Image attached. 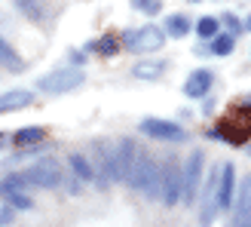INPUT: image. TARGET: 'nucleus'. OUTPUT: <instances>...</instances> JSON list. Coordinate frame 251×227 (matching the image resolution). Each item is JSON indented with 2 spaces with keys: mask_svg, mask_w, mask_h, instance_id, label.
Returning a JSON list of instances; mask_svg holds the SVG:
<instances>
[{
  "mask_svg": "<svg viewBox=\"0 0 251 227\" xmlns=\"http://www.w3.org/2000/svg\"><path fill=\"white\" fill-rule=\"evenodd\" d=\"M224 28H227V34H233V37H236V34H242V31H245V25L236 19L233 12H224Z\"/></svg>",
  "mask_w": 251,
  "mask_h": 227,
  "instance_id": "nucleus-25",
  "label": "nucleus"
},
{
  "mask_svg": "<svg viewBox=\"0 0 251 227\" xmlns=\"http://www.w3.org/2000/svg\"><path fill=\"white\" fill-rule=\"evenodd\" d=\"M80 83H83V71H77V68H61V71L46 74L37 86H40L43 92H49V95H61V92L77 89Z\"/></svg>",
  "mask_w": 251,
  "mask_h": 227,
  "instance_id": "nucleus-4",
  "label": "nucleus"
},
{
  "mask_svg": "<svg viewBox=\"0 0 251 227\" xmlns=\"http://www.w3.org/2000/svg\"><path fill=\"white\" fill-rule=\"evenodd\" d=\"M43 138H46V129H43V126H25V129L16 132V138H12V142H16L19 147H25V144H37V142H43Z\"/></svg>",
  "mask_w": 251,
  "mask_h": 227,
  "instance_id": "nucleus-16",
  "label": "nucleus"
},
{
  "mask_svg": "<svg viewBox=\"0 0 251 227\" xmlns=\"http://www.w3.org/2000/svg\"><path fill=\"white\" fill-rule=\"evenodd\" d=\"M162 71H166L162 61H138V65H135V77L138 80H156V77H162Z\"/></svg>",
  "mask_w": 251,
  "mask_h": 227,
  "instance_id": "nucleus-17",
  "label": "nucleus"
},
{
  "mask_svg": "<svg viewBox=\"0 0 251 227\" xmlns=\"http://www.w3.org/2000/svg\"><path fill=\"white\" fill-rule=\"evenodd\" d=\"M123 40H126V46H132L135 53H156V49H162V43H166V31L156 28V25H147V28H138L129 37H123Z\"/></svg>",
  "mask_w": 251,
  "mask_h": 227,
  "instance_id": "nucleus-5",
  "label": "nucleus"
},
{
  "mask_svg": "<svg viewBox=\"0 0 251 227\" xmlns=\"http://www.w3.org/2000/svg\"><path fill=\"white\" fill-rule=\"evenodd\" d=\"M199 175H202V154H190V160L184 166V199H196Z\"/></svg>",
  "mask_w": 251,
  "mask_h": 227,
  "instance_id": "nucleus-10",
  "label": "nucleus"
},
{
  "mask_svg": "<svg viewBox=\"0 0 251 227\" xmlns=\"http://www.w3.org/2000/svg\"><path fill=\"white\" fill-rule=\"evenodd\" d=\"M181 197H184V172L175 163H166L162 166V197L159 199L166 206H175Z\"/></svg>",
  "mask_w": 251,
  "mask_h": 227,
  "instance_id": "nucleus-6",
  "label": "nucleus"
},
{
  "mask_svg": "<svg viewBox=\"0 0 251 227\" xmlns=\"http://www.w3.org/2000/svg\"><path fill=\"white\" fill-rule=\"evenodd\" d=\"M233 46H236V37L233 34H218L215 40H211V53H215V56H230Z\"/></svg>",
  "mask_w": 251,
  "mask_h": 227,
  "instance_id": "nucleus-21",
  "label": "nucleus"
},
{
  "mask_svg": "<svg viewBox=\"0 0 251 227\" xmlns=\"http://www.w3.org/2000/svg\"><path fill=\"white\" fill-rule=\"evenodd\" d=\"M126 184L135 187V191H141V194H147V197H162V169L150 160L147 150H138L132 175H129Z\"/></svg>",
  "mask_w": 251,
  "mask_h": 227,
  "instance_id": "nucleus-1",
  "label": "nucleus"
},
{
  "mask_svg": "<svg viewBox=\"0 0 251 227\" xmlns=\"http://www.w3.org/2000/svg\"><path fill=\"white\" fill-rule=\"evenodd\" d=\"M141 132L150 138H159V142H184L187 132L181 129L178 123H169V120H156V117H147L141 120Z\"/></svg>",
  "mask_w": 251,
  "mask_h": 227,
  "instance_id": "nucleus-8",
  "label": "nucleus"
},
{
  "mask_svg": "<svg viewBox=\"0 0 251 227\" xmlns=\"http://www.w3.org/2000/svg\"><path fill=\"white\" fill-rule=\"evenodd\" d=\"M34 102V95L28 89H12V92H3L0 95V114H9V111H22Z\"/></svg>",
  "mask_w": 251,
  "mask_h": 227,
  "instance_id": "nucleus-14",
  "label": "nucleus"
},
{
  "mask_svg": "<svg viewBox=\"0 0 251 227\" xmlns=\"http://www.w3.org/2000/svg\"><path fill=\"white\" fill-rule=\"evenodd\" d=\"M233 187H236V169H233V163H224L221 166V181H218V206L221 209L233 206Z\"/></svg>",
  "mask_w": 251,
  "mask_h": 227,
  "instance_id": "nucleus-12",
  "label": "nucleus"
},
{
  "mask_svg": "<svg viewBox=\"0 0 251 227\" xmlns=\"http://www.w3.org/2000/svg\"><path fill=\"white\" fill-rule=\"evenodd\" d=\"M138 150H141V147H138L132 138H123V142L117 144V150H114V172H117V181H129Z\"/></svg>",
  "mask_w": 251,
  "mask_h": 227,
  "instance_id": "nucleus-9",
  "label": "nucleus"
},
{
  "mask_svg": "<svg viewBox=\"0 0 251 227\" xmlns=\"http://www.w3.org/2000/svg\"><path fill=\"white\" fill-rule=\"evenodd\" d=\"M0 65H3L6 71H25V61L19 58V53H16V49H12L6 40H3V37H0Z\"/></svg>",
  "mask_w": 251,
  "mask_h": 227,
  "instance_id": "nucleus-15",
  "label": "nucleus"
},
{
  "mask_svg": "<svg viewBox=\"0 0 251 227\" xmlns=\"http://www.w3.org/2000/svg\"><path fill=\"white\" fill-rule=\"evenodd\" d=\"M28 181L31 184H37V187H46V191H52V187H58L61 184V169H58V163L55 160H43V163H37V166H31L28 172Z\"/></svg>",
  "mask_w": 251,
  "mask_h": 227,
  "instance_id": "nucleus-7",
  "label": "nucleus"
},
{
  "mask_svg": "<svg viewBox=\"0 0 251 227\" xmlns=\"http://www.w3.org/2000/svg\"><path fill=\"white\" fill-rule=\"evenodd\" d=\"M132 6L138 12H147V16H156V12L162 9V0H132Z\"/></svg>",
  "mask_w": 251,
  "mask_h": 227,
  "instance_id": "nucleus-24",
  "label": "nucleus"
},
{
  "mask_svg": "<svg viewBox=\"0 0 251 227\" xmlns=\"http://www.w3.org/2000/svg\"><path fill=\"white\" fill-rule=\"evenodd\" d=\"M218 28H221V22L218 19H211V16H202L196 22V34H199V40H215L218 37Z\"/></svg>",
  "mask_w": 251,
  "mask_h": 227,
  "instance_id": "nucleus-18",
  "label": "nucleus"
},
{
  "mask_svg": "<svg viewBox=\"0 0 251 227\" xmlns=\"http://www.w3.org/2000/svg\"><path fill=\"white\" fill-rule=\"evenodd\" d=\"M71 169L77 172V178H83V181H95V172H92L89 163H86L83 154H71Z\"/></svg>",
  "mask_w": 251,
  "mask_h": 227,
  "instance_id": "nucleus-20",
  "label": "nucleus"
},
{
  "mask_svg": "<svg viewBox=\"0 0 251 227\" xmlns=\"http://www.w3.org/2000/svg\"><path fill=\"white\" fill-rule=\"evenodd\" d=\"M6 203H9L12 209H31V199L25 197V194H19V191H9V194H6Z\"/></svg>",
  "mask_w": 251,
  "mask_h": 227,
  "instance_id": "nucleus-26",
  "label": "nucleus"
},
{
  "mask_svg": "<svg viewBox=\"0 0 251 227\" xmlns=\"http://www.w3.org/2000/svg\"><path fill=\"white\" fill-rule=\"evenodd\" d=\"M211 138H224V142H230V144H248L251 117H245V108H236L230 117H224L218 123V129L211 132Z\"/></svg>",
  "mask_w": 251,
  "mask_h": 227,
  "instance_id": "nucleus-2",
  "label": "nucleus"
},
{
  "mask_svg": "<svg viewBox=\"0 0 251 227\" xmlns=\"http://www.w3.org/2000/svg\"><path fill=\"white\" fill-rule=\"evenodd\" d=\"M218 181H221V166L211 169V175L202 184V197H199V227H211L218 215Z\"/></svg>",
  "mask_w": 251,
  "mask_h": 227,
  "instance_id": "nucleus-3",
  "label": "nucleus"
},
{
  "mask_svg": "<svg viewBox=\"0 0 251 227\" xmlns=\"http://www.w3.org/2000/svg\"><path fill=\"white\" fill-rule=\"evenodd\" d=\"M92 49H98V53H101V56H117V49H120V40H117V34H104L101 37V40H95L92 43Z\"/></svg>",
  "mask_w": 251,
  "mask_h": 227,
  "instance_id": "nucleus-22",
  "label": "nucleus"
},
{
  "mask_svg": "<svg viewBox=\"0 0 251 227\" xmlns=\"http://www.w3.org/2000/svg\"><path fill=\"white\" fill-rule=\"evenodd\" d=\"M71 61H74V65H83L86 56H83V53H71Z\"/></svg>",
  "mask_w": 251,
  "mask_h": 227,
  "instance_id": "nucleus-27",
  "label": "nucleus"
},
{
  "mask_svg": "<svg viewBox=\"0 0 251 227\" xmlns=\"http://www.w3.org/2000/svg\"><path fill=\"white\" fill-rule=\"evenodd\" d=\"M236 212H233V227H251V175L245 178L239 199H236Z\"/></svg>",
  "mask_w": 251,
  "mask_h": 227,
  "instance_id": "nucleus-11",
  "label": "nucleus"
},
{
  "mask_svg": "<svg viewBox=\"0 0 251 227\" xmlns=\"http://www.w3.org/2000/svg\"><path fill=\"white\" fill-rule=\"evenodd\" d=\"M242 25H245V31H248V34H251V16H248V19H245V22H242Z\"/></svg>",
  "mask_w": 251,
  "mask_h": 227,
  "instance_id": "nucleus-28",
  "label": "nucleus"
},
{
  "mask_svg": "<svg viewBox=\"0 0 251 227\" xmlns=\"http://www.w3.org/2000/svg\"><path fill=\"white\" fill-rule=\"evenodd\" d=\"M162 31H166L169 37H184L187 31H190V19H187V16H169Z\"/></svg>",
  "mask_w": 251,
  "mask_h": 227,
  "instance_id": "nucleus-19",
  "label": "nucleus"
},
{
  "mask_svg": "<svg viewBox=\"0 0 251 227\" xmlns=\"http://www.w3.org/2000/svg\"><path fill=\"white\" fill-rule=\"evenodd\" d=\"M248 157H251V142H248Z\"/></svg>",
  "mask_w": 251,
  "mask_h": 227,
  "instance_id": "nucleus-29",
  "label": "nucleus"
},
{
  "mask_svg": "<svg viewBox=\"0 0 251 227\" xmlns=\"http://www.w3.org/2000/svg\"><path fill=\"white\" fill-rule=\"evenodd\" d=\"M211 83H215V74L211 71H193L190 77H187V83H184V92L190 98H202V95H208Z\"/></svg>",
  "mask_w": 251,
  "mask_h": 227,
  "instance_id": "nucleus-13",
  "label": "nucleus"
},
{
  "mask_svg": "<svg viewBox=\"0 0 251 227\" xmlns=\"http://www.w3.org/2000/svg\"><path fill=\"white\" fill-rule=\"evenodd\" d=\"M16 3H19V9H22L28 19H34V22H43V19H46V12L40 9V3H37V0H16Z\"/></svg>",
  "mask_w": 251,
  "mask_h": 227,
  "instance_id": "nucleus-23",
  "label": "nucleus"
}]
</instances>
